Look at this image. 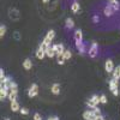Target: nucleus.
<instances>
[{"label": "nucleus", "instance_id": "nucleus-1", "mask_svg": "<svg viewBox=\"0 0 120 120\" xmlns=\"http://www.w3.org/2000/svg\"><path fill=\"white\" fill-rule=\"evenodd\" d=\"M97 54H98V46H97L96 42H93L91 45H90L89 49H88V55H89V58L94 59V58L97 56Z\"/></svg>", "mask_w": 120, "mask_h": 120}, {"label": "nucleus", "instance_id": "nucleus-2", "mask_svg": "<svg viewBox=\"0 0 120 120\" xmlns=\"http://www.w3.org/2000/svg\"><path fill=\"white\" fill-rule=\"evenodd\" d=\"M28 95H29L30 98H33V97L37 96V95H38V85L35 84V83L31 84V86H30L29 90H28Z\"/></svg>", "mask_w": 120, "mask_h": 120}, {"label": "nucleus", "instance_id": "nucleus-3", "mask_svg": "<svg viewBox=\"0 0 120 120\" xmlns=\"http://www.w3.org/2000/svg\"><path fill=\"white\" fill-rule=\"evenodd\" d=\"M114 63H113V60L112 59H107L106 60V63H105V70H106V72L108 73H112L114 71Z\"/></svg>", "mask_w": 120, "mask_h": 120}, {"label": "nucleus", "instance_id": "nucleus-4", "mask_svg": "<svg viewBox=\"0 0 120 120\" xmlns=\"http://www.w3.org/2000/svg\"><path fill=\"white\" fill-rule=\"evenodd\" d=\"M103 13H105L106 17H112V16L115 13V10L113 8L112 5H109V4H108V5L105 7V10H103Z\"/></svg>", "mask_w": 120, "mask_h": 120}, {"label": "nucleus", "instance_id": "nucleus-5", "mask_svg": "<svg viewBox=\"0 0 120 120\" xmlns=\"http://www.w3.org/2000/svg\"><path fill=\"white\" fill-rule=\"evenodd\" d=\"M75 42H76V45L83 42V33L81 29H77L75 31Z\"/></svg>", "mask_w": 120, "mask_h": 120}, {"label": "nucleus", "instance_id": "nucleus-6", "mask_svg": "<svg viewBox=\"0 0 120 120\" xmlns=\"http://www.w3.org/2000/svg\"><path fill=\"white\" fill-rule=\"evenodd\" d=\"M83 118H84V120H95L96 115L94 114L93 109H88V111H85L83 113Z\"/></svg>", "mask_w": 120, "mask_h": 120}, {"label": "nucleus", "instance_id": "nucleus-7", "mask_svg": "<svg viewBox=\"0 0 120 120\" xmlns=\"http://www.w3.org/2000/svg\"><path fill=\"white\" fill-rule=\"evenodd\" d=\"M54 51L56 52V56L58 55H63L64 52H65V48H64V45L63 43H59V45H52Z\"/></svg>", "mask_w": 120, "mask_h": 120}, {"label": "nucleus", "instance_id": "nucleus-8", "mask_svg": "<svg viewBox=\"0 0 120 120\" xmlns=\"http://www.w3.org/2000/svg\"><path fill=\"white\" fill-rule=\"evenodd\" d=\"M108 84H109V90H111V91H114V90L119 89V79L112 78L111 81H109Z\"/></svg>", "mask_w": 120, "mask_h": 120}, {"label": "nucleus", "instance_id": "nucleus-9", "mask_svg": "<svg viewBox=\"0 0 120 120\" xmlns=\"http://www.w3.org/2000/svg\"><path fill=\"white\" fill-rule=\"evenodd\" d=\"M8 94H10L8 88H0V100H1V101L8 98Z\"/></svg>", "mask_w": 120, "mask_h": 120}, {"label": "nucleus", "instance_id": "nucleus-10", "mask_svg": "<svg viewBox=\"0 0 120 120\" xmlns=\"http://www.w3.org/2000/svg\"><path fill=\"white\" fill-rule=\"evenodd\" d=\"M10 108H11L12 112H18V111H21V108H19V102L17 101V100L10 102Z\"/></svg>", "mask_w": 120, "mask_h": 120}, {"label": "nucleus", "instance_id": "nucleus-11", "mask_svg": "<svg viewBox=\"0 0 120 120\" xmlns=\"http://www.w3.org/2000/svg\"><path fill=\"white\" fill-rule=\"evenodd\" d=\"M46 55H47L48 58H54V56L56 55V52L54 51L53 46H49V47L46 49Z\"/></svg>", "mask_w": 120, "mask_h": 120}, {"label": "nucleus", "instance_id": "nucleus-12", "mask_svg": "<svg viewBox=\"0 0 120 120\" xmlns=\"http://www.w3.org/2000/svg\"><path fill=\"white\" fill-rule=\"evenodd\" d=\"M36 58L37 59H40V60H42L45 56H46V51H45V49H42V48H37V51H36Z\"/></svg>", "mask_w": 120, "mask_h": 120}, {"label": "nucleus", "instance_id": "nucleus-13", "mask_svg": "<svg viewBox=\"0 0 120 120\" xmlns=\"http://www.w3.org/2000/svg\"><path fill=\"white\" fill-rule=\"evenodd\" d=\"M79 10H81V5H79V3H77V1H73L72 3V5H71V11H72V13H78L79 12Z\"/></svg>", "mask_w": 120, "mask_h": 120}, {"label": "nucleus", "instance_id": "nucleus-14", "mask_svg": "<svg viewBox=\"0 0 120 120\" xmlns=\"http://www.w3.org/2000/svg\"><path fill=\"white\" fill-rule=\"evenodd\" d=\"M51 91H52V94H54V95H59V94H60V85H59L58 83L52 84V86H51Z\"/></svg>", "mask_w": 120, "mask_h": 120}, {"label": "nucleus", "instance_id": "nucleus-15", "mask_svg": "<svg viewBox=\"0 0 120 120\" xmlns=\"http://www.w3.org/2000/svg\"><path fill=\"white\" fill-rule=\"evenodd\" d=\"M17 96H18V90H10V94H8V100H10V102L17 100Z\"/></svg>", "mask_w": 120, "mask_h": 120}, {"label": "nucleus", "instance_id": "nucleus-16", "mask_svg": "<svg viewBox=\"0 0 120 120\" xmlns=\"http://www.w3.org/2000/svg\"><path fill=\"white\" fill-rule=\"evenodd\" d=\"M76 47H77V49H78V53H79V54H84V53L86 52V49H85V45H84L83 42L77 43V45H76Z\"/></svg>", "mask_w": 120, "mask_h": 120}, {"label": "nucleus", "instance_id": "nucleus-17", "mask_svg": "<svg viewBox=\"0 0 120 120\" xmlns=\"http://www.w3.org/2000/svg\"><path fill=\"white\" fill-rule=\"evenodd\" d=\"M65 26H66L67 29H73V28H75L73 19H72V18H67L66 21H65Z\"/></svg>", "mask_w": 120, "mask_h": 120}, {"label": "nucleus", "instance_id": "nucleus-18", "mask_svg": "<svg viewBox=\"0 0 120 120\" xmlns=\"http://www.w3.org/2000/svg\"><path fill=\"white\" fill-rule=\"evenodd\" d=\"M112 77L114 79H120V65L114 68V71L112 72Z\"/></svg>", "mask_w": 120, "mask_h": 120}, {"label": "nucleus", "instance_id": "nucleus-19", "mask_svg": "<svg viewBox=\"0 0 120 120\" xmlns=\"http://www.w3.org/2000/svg\"><path fill=\"white\" fill-rule=\"evenodd\" d=\"M23 67L25 68V70H31V67H33V61L30 59H25L24 61H23Z\"/></svg>", "mask_w": 120, "mask_h": 120}, {"label": "nucleus", "instance_id": "nucleus-20", "mask_svg": "<svg viewBox=\"0 0 120 120\" xmlns=\"http://www.w3.org/2000/svg\"><path fill=\"white\" fill-rule=\"evenodd\" d=\"M8 15H10V17H11L12 19H17V18L19 17V13H18V11H17L16 8H12V10H10Z\"/></svg>", "mask_w": 120, "mask_h": 120}, {"label": "nucleus", "instance_id": "nucleus-21", "mask_svg": "<svg viewBox=\"0 0 120 120\" xmlns=\"http://www.w3.org/2000/svg\"><path fill=\"white\" fill-rule=\"evenodd\" d=\"M90 100L94 102L95 106H98L100 103H101V101H100V95H93L91 97H90Z\"/></svg>", "mask_w": 120, "mask_h": 120}, {"label": "nucleus", "instance_id": "nucleus-22", "mask_svg": "<svg viewBox=\"0 0 120 120\" xmlns=\"http://www.w3.org/2000/svg\"><path fill=\"white\" fill-rule=\"evenodd\" d=\"M54 37H55V31L54 30H49V31L46 34V38H48L49 41H53Z\"/></svg>", "mask_w": 120, "mask_h": 120}, {"label": "nucleus", "instance_id": "nucleus-23", "mask_svg": "<svg viewBox=\"0 0 120 120\" xmlns=\"http://www.w3.org/2000/svg\"><path fill=\"white\" fill-rule=\"evenodd\" d=\"M63 55H64V58H65L66 60H70V59L72 58V52L70 51V49H65V52H64Z\"/></svg>", "mask_w": 120, "mask_h": 120}, {"label": "nucleus", "instance_id": "nucleus-24", "mask_svg": "<svg viewBox=\"0 0 120 120\" xmlns=\"http://www.w3.org/2000/svg\"><path fill=\"white\" fill-rule=\"evenodd\" d=\"M56 60H58V64H59V65H64L65 61H66V59L64 58V55H58Z\"/></svg>", "mask_w": 120, "mask_h": 120}, {"label": "nucleus", "instance_id": "nucleus-25", "mask_svg": "<svg viewBox=\"0 0 120 120\" xmlns=\"http://www.w3.org/2000/svg\"><path fill=\"white\" fill-rule=\"evenodd\" d=\"M5 33H6V25L3 24L1 26H0V37H4Z\"/></svg>", "mask_w": 120, "mask_h": 120}, {"label": "nucleus", "instance_id": "nucleus-26", "mask_svg": "<svg viewBox=\"0 0 120 120\" xmlns=\"http://www.w3.org/2000/svg\"><path fill=\"white\" fill-rule=\"evenodd\" d=\"M100 101H101L102 105H106V103L108 102V98H107L106 95H100Z\"/></svg>", "mask_w": 120, "mask_h": 120}, {"label": "nucleus", "instance_id": "nucleus-27", "mask_svg": "<svg viewBox=\"0 0 120 120\" xmlns=\"http://www.w3.org/2000/svg\"><path fill=\"white\" fill-rule=\"evenodd\" d=\"M86 107H88V108H90V109H93V108H95L96 106L94 105V102L91 101V100H90V98H89V100H88V101H86Z\"/></svg>", "mask_w": 120, "mask_h": 120}, {"label": "nucleus", "instance_id": "nucleus-28", "mask_svg": "<svg viewBox=\"0 0 120 120\" xmlns=\"http://www.w3.org/2000/svg\"><path fill=\"white\" fill-rule=\"evenodd\" d=\"M93 112H94V114H95V115H101V114H102L101 109H100L97 106H96L95 108H93Z\"/></svg>", "mask_w": 120, "mask_h": 120}, {"label": "nucleus", "instance_id": "nucleus-29", "mask_svg": "<svg viewBox=\"0 0 120 120\" xmlns=\"http://www.w3.org/2000/svg\"><path fill=\"white\" fill-rule=\"evenodd\" d=\"M10 90H18V86H17V83L12 81V83L10 84Z\"/></svg>", "mask_w": 120, "mask_h": 120}, {"label": "nucleus", "instance_id": "nucleus-30", "mask_svg": "<svg viewBox=\"0 0 120 120\" xmlns=\"http://www.w3.org/2000/svg\"><path fill=\"white\" fill-rule=\"evenodd\" d=\"M19 112H21V114L22 115H28L29 114V109H26V108H21V111H19Z\"/></svg>", "mask_w": 120, "mask_h": 120}, {"label": "nucleus", "instance_id": "nucleus-31", "mask_svg": "<svg viewBox=\"0 0 120 120\" xmlns=\"http://www.w3.org/2000/svg\"><path fill=\"white\" fill-rule=\"evenodd\" d=\"M5 78H6L5 71H4V68H1V70H0V81H1V79H5Z\"/></svg>", "mask_w": 120, "mask_h": 120}, {"label": "nucleus", "instance_id": "nucleus-32", "mask_svg": "<svg viewBox=\"0 0 120 120\" xmlns=\"http://www.w3.org/2000/svg\"><path fill=\"white\" fill-rule=\"evenodd\" d=\"M34 120H42V115H40L38 113L34 114Z\"/></svg>", "mask_w": 120, "mask_h": 120}, {"label": "nucleus", "instance_id": "nucleus-33", "mask_svg": "<svg viewBox=\"0 0 120 120\" xmlns=\"http://www.w3.org/2000/svg\"><path fill=\"white\" fill-rule=\"evenodd\" d=\"M93 19H94V22H95V23H98V22H100V17H98V16H94Z\"/></svg>", "mask_w": 120, "mask_h": 120}, {"label": "nucleus", "instance_id": "nucleus-34", "mask_svg": "<svg viewBox=\"0 0 120 120\" xmlns=\"http://www.w3.org/2000/svg\"><path fill=\"white\" fill-rule=\"evenodd\" d=\"M95 120H105V118H103V115H102V114H101V115H96Z\"/></svg>", "mask_w": 120, "mask_h": 120}, {"label": "nucleus", "instance_id": "nucleus-35", "mask_svg": "<svg viewBox=\"0 0 120 120\" xmlns=\"http://www.w3.org/2000/svg\"><path fill=\"white\" fill-rule=\"evenodd\" d=\"M118 0H108V4L109 5H113V4H116Z\"/></svg>", "mask_w": 120, "mask_h": 120}, {"label": "nucleus", "instance_id": "nucleus-36", "mask_svg": "<svg viewBox=\"0 0 120 120\" xmlns=\"http://www.w3.org/2000/svg\"><path fill=\"white\" fill-rule=\"evenodd\" d=\"M47 120H60L59 116H51V118H48Z\"/></svg>", "mask_w": 120, "mask_h": 120}, {"label": "nucleus", "instance_id": "nucleus-37", "mask_svg": "<svg viewBox=\"0 0 120 120\" xmlns=\"http://www.w3.org/2000/svg\"><path fill=\"white\" fill-rule=\"evenodd\" d=\"M112 94H113L114 96H118V95H119V89H116V90H114V91H112Z\"/></svg>", "mask_w": 120, "mask_h": 120}, {"label": "nucleus", "instance_id": "nucleus-38", "mask_svg": "<svg viewBox=\"0 0 120 120\" xmlns=\"http://www.w3.org/2000/svg\"><path fill=\"white\" fill-rule=\"evenodd\" d=\"M49 1H51V0H42L43 4H47V3H49Z\"/></svg>", "mask_w": 120, "mask_h": 120}, {"label": "nucleus", "instance_id": "nucleus-39", "mask_svg": "<svg viewBox=\"0 0 120 120\" xmlns=\"http://www.w3.org/2000/svg\"><path fill=\"white\" fill-rule=\"evenodd\" d=\"M5 120H10V119H5Z\"/></svg>", "mask_w": 120, "mask_h": 120}]
</instances>
